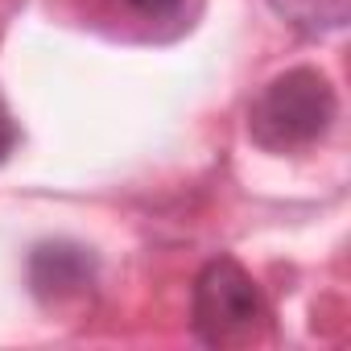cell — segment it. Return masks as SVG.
I'll return each instance as SVG.
<instances>
[{
	"mask_svg": "<svg viewBox=\"0 0 351 351\" xmlns=\"http://www.w3.org/2000/svg\"><path fill=\"white\" fill-rule=\"evenodd\" d=\"M269 5L281 21H289L298 34H310V38L343 29L351 17V0H269Z\"/></svg>",
	"mask_w": 351,
	"mask_h": 351,
	"instance_id": "4",
	"label": "cell"
},
{
	"mask_svg": "<svg viewBox=\"0 0 351 351\" xmlns=\"http://www.w3.org/2000/svg\"><path fill=\"white\" fill-rule=\"evenodd\" d=\"M191 318H195V335L203 343H211V347L244 343L265 322V298H261L256 281L244 273L240 261L215 256L195 277Z\"/></svg>",
	"mask_w": 351,
	"mask_h": 351,
	"instance_id": "2",
	"label": "cell"
},
{
	"mask_svg": "<svg viewBox=\"0 0 351 351\" xmlns=\"http://www.w3.org/2000/svg\"><path fill=\"white\" fill-rule=\"evenodd\" d=\"M95 285V256L79 244L54 240L38 244L29 252V289L46 306H62L71 298H83Z\"/></svg>",
	"mask_w": 351,
	"mask_h": 351,
	"instance_id": "3",
	"label": "cell"
},
{
	"mask_svg": "<svg viewBox=\"0 0 351 351\" xmlns=\"http://www.w3.org/2000/svg\"><path fill=\"white\" fill-rule=\"evenodd\" d=\"M339 99L322 71L293 66L261 87L248 108V136L269 153H293L314 145L335 124Z\"/></svg>",
	"mask_w": 351,
	"mask_h": 351,
	"instance_id": "1",
	"label": "cell"
},
{
	"mask_svg": "<svg viewBox=\"0 0 351 351\" xmlns=\"http://www.w3.org/2000/svg\"><path fill=\"white\" fill-rule=\"evenodd\" d=\"M132 9H141V13H149V17H169L173 9L182 5V0H128Z\"/></svg>",
	"mask_w": 351,
	"mask_h": 351,
	"instance_id": "5",
	"label": "cell"
},
{
	"mask_svg": "<svg viewBox=\"0 0 351 351\" xmlns=\"http://www.w3.org/2000/svg\"><path fill=\"white\" fill-rule=\"evenodd\" d=\"M13 141H17V128H13L5 116H0V161H5V153L13 149Z\"/></svg>",
	"mask_w": 351,
	"mask_h": 351,
	"instance_id": "6",
	"label": "cell"
}]
</instances>
